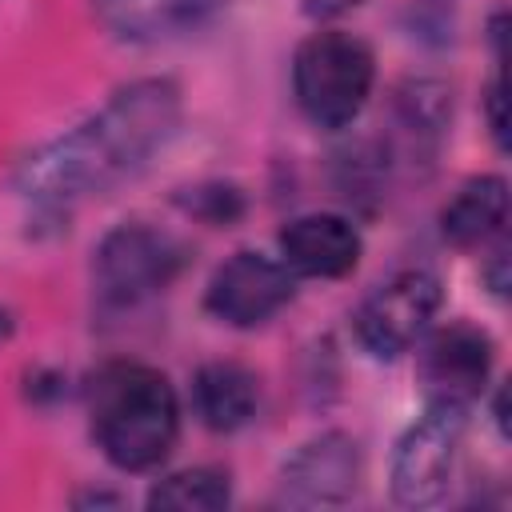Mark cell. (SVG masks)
Here are the masks:
<instances>
[{
	"mask_svg": "<svg viewBox=\"0 0 512 512\" xmlns=\"http://www.w3.org/2000/svg\"><path fill=\"white\" fill-rule=\"evenodd\" d=\"M504 216H508V184H504V176H472L440 208V232H444V240L452 248H476L492 232H500Z\"/></svg>",
	"mask_w": 512,
	"mask_h": 512,
	"instance_id": "13",
	"label": "cell"
},
{
	"mask_svg": "<svg viewBox=\"0 0 512 512\" xmlns=\"http://www.w3.org/2000/svg\"><path fill=\"white\" fill-rule=\"evenodd\" d=\"M356 4H364V0H304V16H312V20H336L348 8H356Z\"/></svg>",
	"mask_w": 512,
	"mask_h": 512,
	"instance_id": "18",
	"label": "cell"
},
{
	"mask_svg": "<svg viewBox=\"0 0 512 512\" xmlns=\"http://www.w3.org/2000/svg\"><path fill=\"white\" fill-rule=\"evenodd\" d=\"M492 336L468 320H452L444 328L424 332L420 348V380L428 388V400H448V404H472L480 388L492 376Z\"/></svg>",
	"mask_w": 512,
	"mask_h": 512,
	"instance_id": "8",
	"label": "cell"
},
{
	"mask_svg": "<svg viewBox=\"0 0 512 512\" xmlns=\"http://www.w3.org/2000/svg\"><path fill=\"white\" fill-rule=\"evenodd\" d=\"M72 504H76V508H92V504H124V500L112 496V492H80Z\"/></svg>",
	"mask_w": 512,
	"mask_h": 512,
	"instance_id": "20",
	"label": "cell"
},
{
	"mask_svg": "<svg viewBox=\"0 0 512 512\" xmlns=\"http://www.w3.org/2000/svg\"><path fill=\"white\" fill-rule=\"evenodd\" d=\"M260 380L236 360H208L192 376V408L204 428L236 432L256 416Z\"/></svg>",
	"mask_w": 512,
	"mask_h": 512,
	"instance_id": "12",
	"label": "cell"
},
{
	"mask_svg": "<svg viewBox=\"0 0 512 512\" xmlns=\"http://www.w3.org/2000/svg\"><path fill=\"white\" fill-rule=\"evenodd\" d=\"M440 300L444 288L428 268H404L360 300L352 316L356 340L376 360H396L424 340V332L440 312Z\"/></svg>",
	"mask_w": 512,
	"mask_h": 512,
	"instance_id": "6",
	"label": "cell"
},
{
	"mask_svg": "<svg viewBox=\"0 0 512 512\" xmlns=\"http://www.w3.org/2000/svg\"><path fill=\"white\" fill-rule=\"evenodd\" d=\"M488 288L496 292V296H504L508 292V248H496V256H492V264H488Z\"/></svg>",
	"mask_w": 512,
	"mask_h": 512,
	"instance_id": "19",
	"label": "cell"
},
{
	"mask_svg": "<svg viewBox=\"0 0 512 512\" xmlns=\"http://www.w3.org/2000/svg\"><path fill=\"white\" fill-rule=\"evenodd\" d=\"M188 248L152 224H120L112 228L92 256V288L100 308L124 312L160 296L184 268Z\"/></svg>",
	"mask_w": 512,
	"mask_h": 512,
	"instance_id": "4",
	"label": "cell"
},
{
	"mask_svg": "<svg viewBox=\"0 0 512 512\" xmlns=\"http://www.w3.org/2000/svg\"><path fill=\"white\" fill-rule=\"evenodd\" d=\"M176 204H180L192 220H200V224H208V228H228V224H236V220L244 216V208H248L244 192H240L236 184H224V180H204V184L180 188V192H176Z\"/></svg>",
	"mask_w": 512,
	"mask_h": 512,
	"instance_id": "16",
	"label": "cell"
},
{
	"mask_svg": "<svg viewBox=\"0 0 512 512\" xmlns=\"http://www.w3.org/2000/svg\"><path fill=\"white\" fill-rule=\"evenodd\" d=\"M8 336H12V312L0 308V340H8Z\"/></svg>",
	"mask_w": 512,
	"mask_h": 512,
	"instance_id": "22",
	"label": "cell"
},
{
	"mask_svg": "<svg viewBox=\"0 0 512 512\" xmlns=\"http://www.w3.org/2000/svg\"><path fill=\"white\" fill-rule=\"evenodd\" d=\"M376 84V56L352 32H316L296 48L292 92L316 128H348Z\"/></svg>",
	"mask_w": 512,
	"mask_h": 512,
	"instance_id": "3",
	"label": "cell"
},
{
	"mask_svg": "<svg viewBox=\"0 0 512 512\" xmlns=\"http://www.w3.org/2000/svg\"><path fill=\"white\" fill-rule=\"evenodd\" d=\"M496 428L508 436V416H504V388L496 392Z\"/></svg>",
	"mask_w": 512,
	"mask_h": 512,
	"instance_id": "21",
	"label": "cell"
},
{
	"mask_svg": "<svg viewBox=\"0 0 512 512\" xmlns=\"http://www.w3.org/2000/svg\"><path fill=\"white\" fill-rule=\"evenodd\" d=\"M88 416L100 452L124 472H148L168 460L180 436V400L152 364L112 360L88 384Z\"/></svg>",
	"mask_w": 512,
	"mask_h": 512,
	"instance_id": "2",
	"label": "cell"
},
{
	"mask_svg": "<svg viewBox=\"0 0 512 512\" xmlns=\"http://www.w3.org/2000/svg\"><path fill=\"white\" fill-rule=\"evenodd\" d=\"M296 296V280L284 260L256 248L232 252L204 288V308L228 328H260Z\"/></svg>",
	"mask_w": 512,
	"mask_h": 512,
	"instance_id": "7",
	"label": "cell"
},
{
	"mask_svg": "<svg viewBox=\"0 0 512 512\" xmlns=\"http://www.w3.org/2000/svg\"><path fill=\"white\" fill-rule=\"evenodd\" d=\"M468 428V408L448 400H428V412L404 428L392 452V496L404 508H428L444 500L456 452Z\"/></svg>",
	"mask_w": 512,
	"mask_h": 512,
	"instance_id": "5",
	"label": "cell"
},
{
	"mask_svg": "<svg viewBox=\"0 0 512 512\" xmlns=\"http://www.w3.org/2000/svg\"><path fill=\"white\" fill-rule=\"evenodd\" d=\"M232 504V484L228 472L220 468H184L152 484L148 508H168V512H216Z\"/></svg>",
	"mask_w": 512,
	"mask_h": 512,
	"instance_id": "15",
	"label": "cell"
},
{
	"mask_svg": "<svg viewBox=\"0 0 512 512\" xmlns=\"http://www.w3.org/2000/svg\"><path fill=\"white\" fill-rule=\"evenodd\" d=\"M180 88L168 76L124 84L100 112L40 144L16 172V192L36 212L68 216L92 196L132 180L176 132Z\"/></svg>",
	"mask_w": 512,
	"mask_h": 512,
	"instance_id": "1",
	"label": "cell"
},
{
	"mask_svg": "<svg viewBox=\"0 0 512 512\" xmlns=\"http://www.w3.org/2000/svg\"><path fill=\"white\" fill-rule=\"evenodd\" d=\"M448 88L440 80H408L396 88V124L400 136L408 140V148H424L432 152V144L440 140L444 124H448Z\"/></svg>",
	"mask_w": 512,
	"mask_h": 512,
	"instance_id": "14",
	"label": "cell"
},
{
	"mask_svg": "<svg viewBox=\"0 0 512 512\" xmlns=\"http://www.w3.org/2000/svg\"><path fill=\"white\" fill-rule=\"evenodd\" d=\"M224 4L228 0H92V12L116 40L156 44L208 24Z\"/></svg>",
	"mask_w": 512,
	"mask_h": 512,
	"instance_id": "11",
	"label": "cell"
},
{
	"mask_svg": "<svg viewBox=\"0 0 512 512\" xmlns=\"http://www.w3.org/2000/svg\"><path fill=\"white\" fill-rule=\"evenodd\" d=\"M360 252L364 240L356 224L336 212H308L280 228V256L288 272L300 276H316V280L348 276L360 264Z\"/></svg>",
	"mask_w": 512,
	"mask_h": 512,
	"instance_id": "10",
	"label": "cell"
},
{
	"mask_svg": "<svg viewBox=\"0 0 512 512\" xmlns=\"http://www.w3.org/2000/svg\"><path fill=\"white\" fill-rule=\"evenodd\" d=\"M484 116H488V132L496 140V148H508V116H504V76H496L484 92Z\"/></svg>",
	"mask_w": 512,
	"mask_h": 512,
	"instance_id": "17",
	"label": "cell"
},
{
	"mask_svg": "<svg viewBox=\"0 0 512 512\" xmlns=\"http://www.w3.org/2000/svg\"><path fill=\"white\" fill-rule=\"evenodd\" d=\"M360 484V444L348 432H320L304 440L280 468V500L292 508L344 504Z\"/></svg>",
	"mask_w": 512,
	"mask_h": 512,
	"instance_id": "9",
	"label": "cell"
}]
</instances>
